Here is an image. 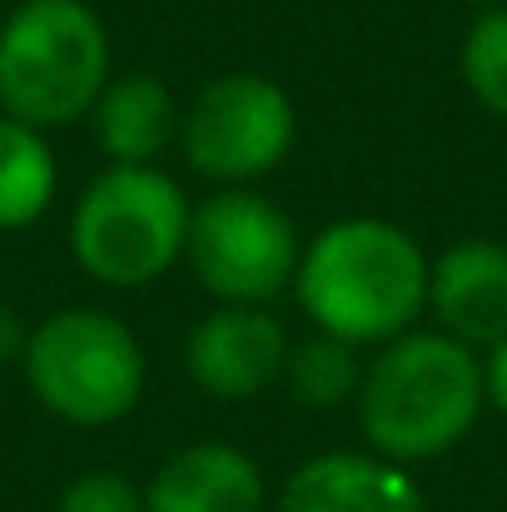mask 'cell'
I'll use <instances>...</instances> for the list:
<instances>
[{"instance_id": "obj_17", "label": "cell", "mask_w": 507, "mask_h": 512, "mask_svg": "<svg viewBox=\"0 0 507 512\" xmlns=\"http://www.w3.org/2000/svg\"><path fill=\"white\" fill-rule=\"evenodd\" d=\"M25 343H30V329H25L20 309L0 299V368L20 363V358H25Z\"/></svg>"}, {"instance_id": "obj_2", "label": "cell", "mask_w": 507, "mask_h": 512, "mask_svg": "<svg viewBox=\"0 0 507 512\" xmlns=\"http://www.w3.org/2000/svg\"><path fill=\"white\" fill-rule=\"evenodd\" d=\"M488 393H483V363L473 348L438 334H403L393 339L368 368L358 388V423L363 438L388 463H428L468 438L478 423Z\"/></svg>"}, {"instance_id": "obj_18", "label": "cell", "mask_w": 507, "mask_h": 512, "mask_svg": "<svg viewBox=\"0 0 507 512\" xmlns=\"http://www.w3.org/2000/svg\"><path fill=\"white\" fill-rule=\"evenodd\" d=\"M483 393H488L493 408H503L507 413V339L493 343L488 358H483Z\"/></svg>"}, {"instance_id": "obj_10", "label": "cell", "mask_w": 507, "mask_h": 512, "mask_svg": "<svg viewBox=\"0 0 507 512\" xmlns=\"http://www.w3.org/2000/svg\"><path fill=\"white\" fill-rule=\"evenodd\" d=\"M269 488L249 453L229 443H189L169 453L145 488V512H264Z\"/></svg>"}, {"instance_id": "obj_3", "label": "cell", "mask_w": 507, "mask_h": 512, "mask_svg": "<svg viewBox=\"0 0 507 512\" xmlns=\"http://www.w3.org/2000/svg\"><path fill=\"white\" fill-rule=\"evenodd\" d=\"M110 85V30L85 0H20L0 25V115L60 130Z\"/></svg>"}, {"instance_id": "obj_1", "label": "cell", "mask_w": 507, "mask_h": 512, "mask_svg": "<svg viewBox=\"0 0 507 512\" xmlns=\"http://www.w3.org/2000/svg\"><path fill=\"white\" fill-rule=\"evenodd\" d=\"M304 314L338 343H393L428 309V259L388 219H338L314 234L294 274Z\"/></svg>"}, {"instance_id": "obj_12", "label": "cell", "mask_w": 507, "mask_h": 512, "mask_svg": "<svg viewBox=\"0 0 507 512\" xmlns=\"http://www.w3.org/2000/svg\"><path fill=\"white\" fill-rule=\"evenodd\" d=\"M95 145L115 165H150L169 140L179 135V105L165 80L155 75H120L100 90L95 110Z\"/></svg>"}, {"instance_id": "obj_6", "label": "cell", "mask_w": 507, "mask_h": 512, "mask_svg": "<svg viewBox=\"0 0 507 512\" xmlns=\"http://www.w3.org/2000/svg\"><path fill=\"white\" fill-rule=\"evenodd\" d=\"M184 254L219 304L244 309H259L274 294H284L304 259L294 219L254 189H224L204 199L189 214Z\"/></svg>"}, {"instance_id": "obj_16", "label": "cell", "mask_w": 507, "mask_h": 512, "mask_svg": "<svg viewBox=\"0 0 507 512\" xmlns=\"http://www.w3.org/2000/svg\"><path fill=\"white\" fill-rule=\"evenodd\" d=\"M55 512H145V488H135L125 473L95 468V473H80L60 493Z\"/></svg>"}, {"instance_id": "obj_5", "label": "cell", "mask_w": 507, "mask_h": 512, "mask_svg": "<svg viewBox=\"0 0 507 512\" xmlns=\"http://www.w3.org/2000/svg\"><path fill=\"white\" fill-rule=\"evenodd\" d=\"M189 214L184 189L155 165H110L75 199V264L110 289H140L184 254Z\"/></svg>"}, {"instance_id": "obj_15", "label": "cell", "mask_w": 507, "mask_h": 512, "mask_svg": "<svg viewBox=\"0 0 507 512\" xmlns=\"http://www.w3.org/2000/svg\"><path fill=\"white\" fill-rule=\"evenodd\" d=\"M463 80L468 90L507 120V5L478 15L463 35Z\"/></svg>"}, {"instance_id": "obj_11", "label": "cell", "mask_w": 507, "mask_h": 512, "mask_svg": "<svg viewBox=\"0 0 507 512\" xmlns=\"http://www.w3.org/2000/svg\"><path fill=\"white\" fill-rule=\"evenodd\" d=\"M279 512H428V503L418 483L388 458L324 453L294 468Z\"/></svg>"}, {"instance_id": "obj_4", "label": "cell", "mask_w": 507, "mask_h": 512, "mask_svg": "<svg viewBox=\"0 0 507 512\" xmlns=\"http://www.w3.org/2000/svg\"><path fill=\"white\" fill-rule=\"evenodd\" d=\"M25 383L35 403L70 428H110L145 398V348L105 309H60L25 343Z\"/></svg>"}, {"instance_id": "obj_13", "label": "cell", "mask_w": 507, "mask_h": 512, "mask_svg": "<svg viewBox=\"0 0 507 512\" xmlns=\"http://www.w3.org/2000/svg\"><path fill=\"white\" fill-rule=\"evenodd\" d=\"M55 155L45 130L0 115V229H30L55 204Z\"/></svg>"}, {"instance_id": "obj_9", "label": "cell", "mask_w": 507, "mask_h": 512, "mask_svg": "<svg viewBox=\"0 0 507 512\" xmlns=\"http://www.w3.org/2000/svg\"><path fill=\"white\" fill-rule=\"evenodd\" d=\"M428 304L448 339L493 348L507 339V249L493 239H458L428 269Z\"/></svg>"}, {"instance_id": "obj_7", "label": "cell", "mask_w": 507, "mask_h": 512, "mask_svg": "<svg viewBox=\"0 0 507 512\" xmlns=\"http://www.w3.org/2000/svg\"><path fill=\"white\" fill-rule=\"evenodd\" d=\"M189 165L224 184H249L294 150V100L269 75H219L179 115Z\"/></svg>"}, {"instance_id": "obj_8", "label": "cell", "mask_w": 507, "mask_h": 512, "mask_svg": "<svg viewBox=\"0 0 507 512\" xmlns=\"http://www.w3.org/2000/svg\"><path fill=\"white\" fill-rule=\"evenodd\" d=\"M289 363V339L284 324L264 309H244V304H224L214 309L184 343V368L189 378L214 393V398H254L269 383L284 378Z\"/></svg>"}, {"instance_id": "obj_14", "label": "cell", "mask_w": 507, "mask_h": 512, "mask_svg": "<svg viewBox=\"0 0 507 512\" xmlns=\"http://www.w3.org/2000/svg\"><path fill=\"white\" fill-rule=\"evenodd\" d=\"M284 383L294 393V403L314 408V413H329L338 403L358 398L363 388V368L353 358V343H338L329 334L289 348V363H284Z\"/></svg>"}]
</instances>
